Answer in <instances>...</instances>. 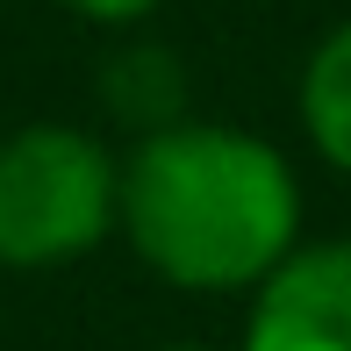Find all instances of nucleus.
<instances>
[{"mask_svg":"<svg viewBox=\"0 0 351 351\" xmlns=\"http://www.w3.org/2000/svg\"><path fill=\"white\" fill-rule=\"evenodd\" d=\"M122 222L172 287H251L294 251L301 194L273 143L215 122H165L122 172Z\"/></svg>","mask_w":351,"mask_h":351,"instance_id":"1","label":"nucleus"},{"mask_svg":"<svg viewBox=\"0 0 351 351\" xmlns=\"http://www.w3.org/2000/svg\"><path fill=\"white\" fill-rule=\"evenodd\" d=\"M122 215V172L86 130L36 122L0 143V265L86 258Z\"/></svg>","mask_w":351,"mask_h":351,"instance_id":"2","label":"nucleus"},{"mask_svg":"<svg viewBox=\"0 0 351 351\" xmlns=\"http://www.w3.org/2000/svg\"><path fill=\"white\" fill-rule=\"evenodd\" d=\"M244 351H351V244L287 251L258 280Z\"/></svg>","mask_w":351,"mask_h":351,"instance_id":"3","label":"nucleus"},{"mask_svg":"<svg viewBox=\"0 0 351 351\" xmlns=\"http://www.w3.org/2000/svg\"><path fill=\"white\" fill-rule=\"evenodd\" d=\"M301 115H308L315 151H323L330 165L351 172V22L308 58V79H301Z\"/></svg>","mask_w":351,"mask_h":351,"instance_id":"4","label":"nucleus"},{"mask_svg":"<svg viewBox=\"0 0 351 351\" xmlns=\"http://www.w3.org/2000/svg\"><path fill=\"white\" fill-rule=\"evenodd\" d=\"M79 14H93V22H130V14H143V8H158V0H72Z\"/></svg>","mask_w":351,"mask_h":351,"instance_id":"5","label":"nucleus"},{"mask_svg":"<svg viewBox=\"0 0 351 351\" xmlns=\"http://www.w3.org/2000/svg\"><path fill=\"white\" fill-rule=\"evenodd\" d=\"M172 351H201V344H172Z\"/></svg>","mask_w":351,"mask_h":351,"instance_id":"6","label":"nucleus"}]
</instances>
